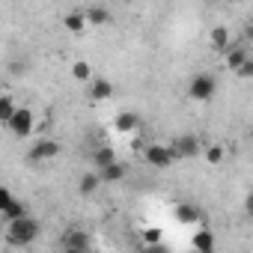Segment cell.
I'll list each match as a JSON object with an SVG mask.
<instances>
[{
    "mask_svg": "<svg viewBox=\"0 0 253 253\" xmlns=\"http://www.w3.org/2000/svg\"><path fill=\"white\" fill-rule=\"evenodd\" d=\"M244 209H247V211H250V214H253V191H250V194H247V200H244Z\"/></svg>",
    "mask_w": 253,
    "mask_h": 253,
    "instance_id": "4316f807",
    "label": "cell"
},
{
    "mask_svg": "<svg viewBox=\"0 0 253 253\" xmlns=\"http://www.w3.org/2000/svg\"><path fill=\"white\" fill-rule=\"evenodd\" d=\"M223 155H226V149H223L220 143H211V146L203 149V161H206V164H220Z\"/></svg>",
    "mask_w": 253,
    "mask_h": 253,
    "instance_id": "44dd1931",
    "label": "cell"
},
{
    "mask_svg": "<svg viewBox=\"0 0 253 253\" xmlns=\"http://www.w3.org/2000/svg\"><path fill=\"white\" fill-rule=\"evenodd\" d=\"M143 161H146L149 167H155V170H167V167H173V164L179 161V155H176L173 143H170V146H167V143H149V146L143 149Z\"/></svg>",
    "mask_w": 253,
    "mask_h": 253,
    "instance_id": "7a4b0ae2",
    "label": "cell"
},
{
    "mask_svg": "<svg viewBox=\"0 0 253 253\" xmlns=\"http://www.w3.org/2000/svg\"><path fill=\"white\" fill-rule=\"evenodd\" d=\"M3 125L9 128V134H12V137H30V134H33V128H36V116H33V110L18 107V110L9 116V122H3Z\"/></svg>",
    "mask_w": 253,
    "mask_h": 253,
    "instance_id": "277c9868",
    "label": "cell"
},
{
    "mask_svg": "<svg viewBox=\"0 0 253 253\" xmlns=\"http://www.w3.org/2000/svg\"><path fill=\"white\" fill-rule=\"evenodd\" d=\"M60 247L72 250V253H84V250L92 247V238L86 235V229H66L63 238H60Z\"/></svg>",
    "mask_w": 253,
    "mask_h": 253,
    "instance_id": "8992f818",
    "label": "cell"
},
{
    "mask_svg": "<svg viewBox=\"0 0 253 253\" xmlns=\"http://www.w3.org/2000/svg\"><path fill=\"white\" fill-rule=\"evenodd\" d=\"M122 3H134V0H122Z\"/></svg>",
    "mask_w": 253,
    "mask_h": 253,
    "instance_id": "f1b7e54d",
    "label": "cell"
},
{
    "mask_svg": "<svg viewBox=\"0 0 253 253\" xmlns=\"http://www.w3.org/2000/svg\"><path fill=\"white\" fill-rule=\"evenodd\" d=\"M24 214H27V203H24V200H12L9 206L0 209V217H3V223L18 220V217H24Z\"/></svg>",
    "mask_w": 253,
    "mask_h": 253,
    "instance_id": "2e32d148",
    "label": "cell"
},
{
    "mask_svg": "<svg viewBox=\"0 0 253 253\" xmlns=\"http://www.w3.org/2000/svg\"><path fill=\"white\" fill-rule=\"evenodd\" d=\"M113 95V84L107 78H92L89 81V98L92 101H107Z\"/></svg>",
    "mask_w": 253,
    "mask_h": 253,
    "instance_id": "7c38bea8",
    "label": "cell"
},
{
    "mask_svg": "<svg viewBox=\"0 0 253 253\" xmlns=\"http://www.w3.org/2000/svg\"><path fill=\"white\" fill-rule=\"evenodd\" d=\"M98 173H101V182H107V185H119L125 176H128V167H125L122 161H113V164L101 167Z\"/></svg>",
    "mask_w": 253,
    "mask_h": 253,
    "instance_id": "8fae6325",
    "label": "cell"
},
{
    "mask_svg": "<svg viewBox=\"0 0 253 253\" xmlns=\"http://www.w3.org/2000/svg\"><path fill=\"white\" fill-rule=\"evenodd\" d=\"M69 72H72V81H78V84H89L92 81V66L86 60H75Z\"/></svg>",
    "mask_w": 253,
    "mask_h": 253,
    "instance_id": "e0dca14e",
    "label": "cell"
},
{
    "mask_svg": "<svg viewBox=\"0 0 253 253\" xmlns=\"http://www.w3.org/2000/svg\"><path fill=\"white\" fill-rule=\"evenodd\" d=\"M214 92H217V81L209 72H200L188 81V98H194V101H211Z\"/></svg>",
    "mask_w": 253,
    "mask_h": 253,
    "instance_id": "3957f363",
    "label": "cell"
},
{
    "mask_svg": "<svg viewBox=\"0 0 253 253\" xmlns=\"http://www.w3.org/2000/svg\"><path fill=\"white\" fill-rule=\"evenodd\" d=\"M191 247H194V250H200V253L214 250V232H211V229H206V226H200V229L191 235Z\"/></svg>",
    "mask_w": 253,
    "mask_h": 253,
    "instance_id": "4fadbf2b",
    "label": "cell"
},
{
    "mask_svg": "<svg viewBox=\"0 0 253 253\" xmlns=\"http://www.w3.org/2000/svg\"><path fill=\"white\" fill-rule=\"evenodd\" d=\"M232 3H247V0H232Z\"/></svg>",
    "mask_w": 253,
    "mask_h": 253,
    "instance_id": "83f0119b",
    "label": "cell"
},
{
    "mask_svg": "<svg viewBox=\"0 0 253 253\" xmlns=\"http://www.w3.org/2000/svg\"><path fill=\"white\" fill-rule=\"evenodd\" d=\"M173 149H176V155H179V161H185V158H197V155H203V146H200V140H197V134H179V137L173 140Z\"/></svg>",
    "mask_w": 253,
    "mask_h": 253,
    "instance_id": "52a82bcc",
    "label": "cell"
},
{
    "mask_svg": "<svg viewBox=\"0 0 253 253\" xmlns=\"http://www.w3.org/2000/svg\"><path fill=\"white\" fill-rule=\"evenodd\" d=\"M86 21H89L92 27H101V24L110 21V12H107L104 6H92V9H86Z\"/></svg>",
    "mask_w": 253,
    "mask_h": 253,
    "instance_id": "ffe728a7",
    "label": "cell"
},
{
    "mask_svg": "<svg viewBox=\"0 0 253 253\" xmlns=\"http://www.w3.org/2000/svg\"><path fill=\"white\" fill-rule=\"evenodd\" d=\"M98 185H101V173L92 167L89 173H84V176H81V182H78V191H81L84 197H92V194L98 191Z\"/></svg>",
    "mask_w": 253,
    "mask_h": 253,
    "instance_id": "5bb4252c",
    "label": "cell"
},
{
    "mask_svg": "<svg viewBox=\"0 0 253 253\" xmlns=\"http://www.w3.org/2000/svg\"><path fill=\"white\" fill-rule=\"evenodd\" d=\"M12 200H15V197H12V191H9V188H3V191H0V209H3V206H9Z\"/></svg>",
    "mask_w": 253,
    "mask_h": 253,
    "instance_id": "d4e9b609",
    "label": "cell"
},
{
    "mask_svg": "<svg viewBox=\"0 0 253 253\" xmlns=\"http://www.w3.org/2000/svg\"><path fill=\"white\" fill-rule=\"evenodd\" d=\"M18 110V104H15V98L9 95V92H3V95H0V119H3V122H9V116Z\"/></svg>",
    "mask_w": 253,
    "mask_h": 253,
    "instance_id": "7402d4cb",
    "label": "cell"
},
{
    "mask_svg": "<svg viewBox=\"0 0 253 253\" xmlns=\"http://www.w3.org/2000/svg\"><path fill=\"white\" fill-rule=\"evenodd\" d=\"M140 241H143V247H158V244L164 241V232L155 229V226H149V229L140 232Z\"/></svg>",
    "mask_w": 253,
    "mask_h": 253,
    "instance_id": "603a6c76",
    "label": "cell"
},
{
    "mask_svg": "<svg viewBox=\"0 0 253 253\" xmlns=\"http://www.w3.org/2000/svg\"><path fill=\"white\" fill-rule=\"evenodd\" d=\"M86 24H89V21H86V12H69V15L63 18V27H66L69 33H84Z\"/></svg>",
    "mask_w": 253,
    "mask_h": 253,
    "instance_id": "d6986e66",
    "label": "cell"
},
{
    "mask_svg": "<svg viewBox=\"0 0 253 253\" xmlns=\"http://www.w3.org/2000/svg\"><path fill=\"white\" fill-rule=\"evenodd\" d=\"M113 161H119V158H116V152H113L110 146L92 149V167H95V170H101V167H107V164H113Z\"/></svg>",
    "mask_w": 253,
    "mask_h": 253,
    "instance_id": "ac0fdd59",
    "label": "cell"
},
{
    "mask_svg": "<svg viewBox=\"0 0 253 253\" xmlns=\"http://www.w3.org/2000/svg\"><path fill=\"white\" fill-rule=\"evenodd\" d=\"M247 57H250V54H247V45H241V42H232V45L223 51V63H226V69H229V72H235Z\"/></svg>",
    "mask_w": 253,
    "mask_h": 253,
    "instance_id": "9c48e42d",
    "label": "cell"
},
{
    "mask_svg": "<svg viewBox=\"0 0 253 253\" xmlns=\"http://www.w3.org/2000/svg\"><path fill=\"white\" fill-rule=\"evenodd\" d=\"M173 214H176V220H179L182 226H197V223L203 220V214H200V209H197V206H191V203H179Z\"/></svg>",
    "mask_w": 253,
    "mask_h": 253,
    "instance_id": "30bf717a",
    "label": "cell"
},
{
    "mask_svg": "<svg viewBox=\"0 0 253 253\" xmlns=\"http://www.w3.org/2000/svg\"><path fill=\"white\" fill-rule=\"evenodd\" d=\"M232 75H235L238 81H253V57H247V60H244Z\"/></svg>",
    "mask_w": 253,
    "mask_h": 253,
    "instance_id": "cb8c5ba5",
    "label": "cell"
},
{
    "mask_svg": "<svg viewBox=\"0 0 253 253\" xmlns=\"http://www.w3.org/2000/svg\"><path fill=\"white\" fill-rule=\"evenodd\" d=\"M244 39L253 45V24H247V27H244Z\"/></svg>",
    "mask_w": 253,
    "mask_h": 253,
    "instance_id": "484cf974",
    "label": "cell"
},
{
    "mask_svg": "<svg viewBox=\"0 0 253 253\" xmlns=\"http://www.w3.org/2000/svg\"><path fill=\"white\" fill-rule=\"evenodd\" d=\"M209 45H211V51H226L232 42H229V30L226 27H211V33H209Z\"/></svg>",
    "mask_w": 253,
    "mask_h": 253,
    "instance_id": "9a60e30c",
    "label": "cell"
},
{
    "mask_svg": "<svg viewBox=\"0 0 253 253\" xmlns=\"http://www.w3.org/2000/svg\"><path fill=\"white\" fill-rule=\"evenodd\" d=\"M140 125H143V119H140L134 110H119V113L113 116V128H116L119 134H134Z\"/></svg>",
    "mask_w": 253,
    "mask_h": 253,
    "instance_id": "ba28073f",
    "label": "cell"
},
{
    "mask_svg": "<svg viewBox=\"0 0 253 253\" xmlns=\"http://www.w3.org/2000/svg\"><path fill=\"white\" fill-rule=\"evenodd\" d=\"M57 155H60V143L45 137V140H39V143L30 146L27 161H30V164H45V161H51V158H57Z\"/></svg>",
    "mask_w": 253,
    "mask_h": 253,
    "instance_id": "5b68a950",
    "label": "cell"
},
{
    "mask_svg": "<svg viewBox=\"0 0 253 253\" xmlns=\"http://www.w3.org/2000/svg\"><path fill=\"white\" fill-rule=\"evenodd\" d=\"M39 220H33L30 214H24V217H18V220H9L6 223V238H9V244H15V247H30L36 238H39Z\"/></svg>",
    "mask_w": 253,
    "mask_h": 253,
    "instance_id": "6da1fadb",
    "label": "cell"
}]
</instances>
